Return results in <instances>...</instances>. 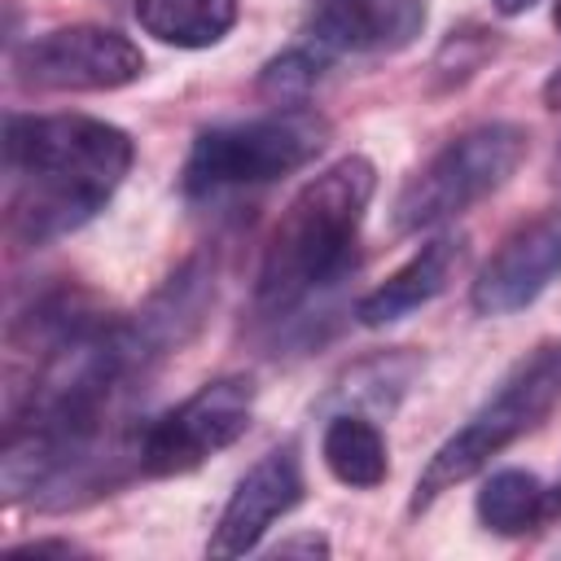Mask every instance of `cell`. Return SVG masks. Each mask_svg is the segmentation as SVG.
Instances as JSON below:
<instances>
[{"label": "cell", "instance_id": "7a4b0ae2", "mask_svg": "<svg viewBox=\"0 0 561 561\" xmlns=\"http://www.w3.org/2000/svg\"><path fill=\"white\" fill-rule=\"evenodd\" d=\"M373 188H377V167L364 153H346L289 197L263 245V263L254 280V298L267 316L294 311L302 298H311L346 267Z\"/></svg>", "mask_w": 561, "mask_h": 561}, {"label": "cell", "instance_id": "e0dca14e", "mask_svg": "<svg viewBox=\"0 0 561 561\" xmlns=\"http://www.w3.org/2000/svg\"><path fill=\"white\" fill-rule=\"evenodd\" d=\"M276 552H280V557H289V552H329V543H324L320 535H307V539H289V543H280Z\"/></svg>", "mask_w": 561, "mask_h": 561}, {"label": "cell", "instance_id": "30bf717a", "mask_svg": "<svg viewBox=\"0 0 561 561\" xmlns=\"http://www.w3.org/2000/svg\"><path fill=\"white\" fill-rule=\"evenodd\" d=\"M425 26V0H320L311 44L333 53H394Z\"/></svg>", "mask_w": 561, "mask_h": 561}, {"label": "cell", "instance_id": "ac0fdd59", "mask_svg": "<svg viewBox=\"0 0 561 561\" xmlns=\"http://www.w3.org/2000/svg\"><path fill=\"white\" fill-rule=\"evenodd\" d=\"M543 105H548V110H561V66L543 79Z\"/></svg>", "mask_w": 561, "mask_h": 561}, {"label": "cell", "instance_id": "9a60e30c", "mask_svg": "<svg viewBox=\"0 0 561 561\" xmlns=\"http://www.w3.org/2000/svg\"><path fill=\"white\" fill-rule=\"evenodd\" d=\"M324 48L316 44H298V48H285L280 57H272L259 75V92L272 96L276 105H289V101H302L316 79H320V66H324Z\"/></svg>", "mask_w": 561, "mask_h": 561}, {"label": "cell", "instance_id": "4fadbf2b", "mask_svg": "<svg viewBox=\"0 0 561 561\" xmlns=\"http://www.w3.org/2000/svg\"><path fill=\"white\" fill-rule=\"evenodd\" d=\"M320 456H324V469H329L342 486H355V491L381 486L386 473H390L386 438H381V430H377L368 416H359V412H337V416L324 425Z\"/></svg>", "mask_w": 561, "mask_h": 561}, {"label": "cell", "instance_id": "7402d4cb", "mask_svg": "<svg viewBox=\"0 0 561 561\" xmlns=\"http://www.w3.org/2000/svg\"><path fill=\"white\" fill-rule=\"evenodd\" d=\"M552 22H557V31H561V0H557V9H552Z\"/></svg>", "mask_w": 561, "mask_h": 561}, {"label": "cell", "instance_id": "7c38bea8", "mask_svg": "<svg viewBox=\"0 0 561 561\" xmlns=\"http://www.w3.org/2000/svg\"><path fill=\"white\" fill-rule=\"evenodd\" d=\"M145 35L171 48H210L237 22V0H136Z\"/></svg>", "mask_w": 561, "mask_h": 561}, {"label": "cell", "instance_id": "3957f363", "mask_svg": "<svg viewBox=\"0 0 561 561\" xmlns=\"http://www.w3.org/2000/svg\"><path fill=\"white\" fill-rule=\"evenodd\" d=\"M557 403H561V342H543L530 355H522L504 373L495 394L430 456L412 491V513L430 508L443 491L486 469L504 447H513L522 434L543 425Z\"/></svg>", "mask_w": 561, "mask_h": 561}, {"label": "cell", "instance_id": "52a82bcc", "mask_svg": "<svg viewBox=\"0 0 561 561\" xmlns=\"http://www.w3.org/2000/svg\"><path fill=\"white\" fill-rule=\"evenodd\" d=\"M22 88L35 92H114L145 75V53L114 26H57L13 53Z\"/></svg>", "mask_w": 561, "mask_h": 561}, {"label": "cell", "instance_id": "44dd1931", "mask_svg": "<svg viewBox=\"0 0 561 561\" xmlns=\"http://www.w3.org/2000/svg\"><path fill=\"white\" fill-rule=\"evenodd\" d=\"M552 180L561 184V145H557V153H552Z\"/></svg>", "mask_w": 561, "mask_h": 561}, {"label": "cell", "instance_id": "8992f818", "mask_svg": "<svg viewBox=\"0 0 561 561\" xmlns=\"http://www.w3.org/2000/svg\"><path fill=\"white\" fill-rule=\"evenodd\" d=\"M250 408H254L250 377H215L197 386L184 403L162 412L140 434V447H136L140 469L153 478H171V473H188L206 465L215 451L232 447L245 434Z\"/></svg>", "mask_w": 561, "mask_h": 561}, {"label": "cell", "instance_id": "9c48e42d", "mask_svg": "<svg viewBox=\"0 0 561 561\" xmlns=\"http://www.w3.org/2000/svg\"><path fill=\"white\" fill-rule=\"evenodd\" d=\"M561 276V210L522 224L504 245L482 263L469 302L478 316H508L530 307Z\"/></svg>", "mask_w": 561, "mask_h": 561}, {"label": "cell", "instance_id": "d6986e66", "mask_svg": "<svg viewBox=\"0 0 561 561\" xmlns=\"http://www.w3.org/2000/svg\"><path fill=\"white\" fill-rule=\"evenodd\" d=\"M535 0H495V9L504 13V18H513V13H526Z\"/></svg>", "mask_w": 561, "mask_h": 561}, {"label": "cell", "instance_id": "277c9868", "mask_svg": "<svg viewBox=\"0 0 561 561\" xmlns=\"http://www.w3.org/2000/svg\"><path fill=\"white\" fill-rule=\"evenodd\" d=\"M526 149H530V136L517 123L469 127L465 136L443 145L399 188V197L390 206L394 232L408 237V232H425V228H438L443 219L465 215L469 206H478L482 197H491L495 188H504L513 180Z\"/></svg>", "mask_w": 561, "mask_h": 561}, {"label": "cell", "instance_id": "2e32d148", "mask_svg": "<svg viewBox=\"0 0 561 561\" xmlns=\"http://www.w3.org/2000/svg\"><path fill=\"white\" fill-rule=\"evenodd\" d=\"M70 557V552H79L75 543H22V548H13V557Z\"/></svg>", "mask_w": 561, "mask_h": 561}, {"label": "cell", "instance_id": "5bb4252c", "mask_svg": "<svg viewBox=\"0 0 561 561\" xmlns=\"http://www.w3.org/2000/svg\"><path fill=\"white\" fill-rule=\"evenodd\" d=\"M543 508H548V486L535 473H526V469H495L482 482L478 500H473L478 522L486 530H495V535L530 530L543 517Z\"/></svg>", "mask_w": 561, "mask_h": 561}, {"label": "cell", "instance_id": "6da1fadb", "mask_svg": "<svg viewBox=\"0 0 561 561\" xmlns=\"http://www.w3.org/2000/svg\"><path fill=\"white\" fill-rule=\"evenodd\" d=\"M4 162L13 175L9 228L26 245L88 224L131 167V136L88 114H13L4 123Z\"/></svg>", "mask_w": 561, "mask_h": 561}, {"label": "cell", "instance_id": "ffe728a7", "mask_svg": "<svg viewBox=\"0 0 561 561\" xmlns=\"http://www.w3.org/2000/svg\"><path fill=\"white\" fill-rule=\"evenodd\" d=\"M561 508V482H557V491H548V508L543 513H557Z\"/></svg>", "mask_w": 561, "mask_h": 561}, {"label": "cell", "instance_id": "ba28073f", "mask_svg": "<svg viewBox=\"0 0 561 561\" xmlns=\"http://www.w3.org/2000/svg\"><path fill=\"white\" fill-rule=\"evenodd\" d=\"M302 491H307V482H302L298 447L294 443L272 447L232 486L206 552L210 557H245L250 548H259V539L272 530V522H280L285 513H294L302 504Z\"/></svg>", "mask_w": 561, "mask_h": 561}, {"label": "cell", "instance_id": "8fae6325", "mask_svg": "<svg viewBox=\"0 0 561 561\" xmlns=\"http://www.w3.org/2000/svg\"><path fill=\"white\" fill-rule=\"evenodd\" d=\"M456 263H460V237L443 232V237L425 241L403 267H394L377 289H368V294L359 298V307H355L359 324H364V329H386V324L412 316L416 307L434 302V298L447 289Z\"/></svg>", "mask_w": 561, "mask_h": 561}, {"label": "cell", "instance_id": "5b68a950", "mask_svg": "<svg viewBox=\"0 0 561 561\" xmlns=\"http://www.w3.org/2000/svg\"><path fill=\"white\" fill-rule=\"evenodd\" d=\"M329 140V123L316 110H276L245 123L210 127L193 140L184 162V193L206 197L245 184H272L302 171Z\"/></svg>", "mask_w": 561, "mask_h": 561}]
</instances>
